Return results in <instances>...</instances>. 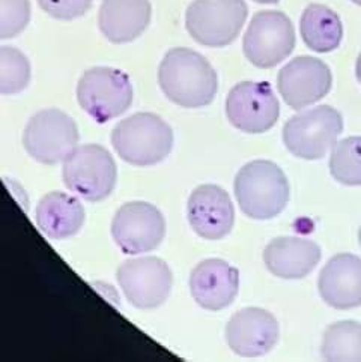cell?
<instances>
[{
  "label": "cell",
  "instance_id": "9c48e42d",
  "mask_svg": "<svg viewBox=\"0 0 361 362\" xmlns=\"http://www.w3.org/2000/svg\"><path fill=\"white\" fill-rule=\"evenodd\" d=\"M295 48L292 21L282 11H260L253 16L244 35L243 50L258 68L282 64Z\"/></svg>",
  "mask_w": 361,
  "mask_h": 362
},
{
  "label": "cell",
  "instance_id": "44dd1931",
  "mask_svg": "<svg viewBox=\"0 0 361 362\" xmlns=\"http://www.w3.org/2000/svg\"><path fill=\"white\" fill-rule=\"evenodd\" d=\"M299 33L304 44L316 53H330L339 48L343 38L340 17L325 5H309L299 18Z\"/></svg>",
  "mask_w": 361,
  "mask_h": 362
},
{
  "label": "cell",
  "instance_id": "e0dca14e",
  "mask_svg": "<svg viewBox=\"0 0 361 362\" xmlns=\"http://www.w3.org/2000/svg\"><path fill=\"white\" fill-rule=\"evenodd\" d=\"M319 295L337 310H351L361 305V259L342 252L331 257L318 279Z\"/></svg>",
  "mask_w": 361,
  "mask_h": 362
},
{
  "label": "cell",
  "instance_id": "277c9868",
  "mask_svg": "<svg viewBox=\"0 0 361 362\" xmlns=\"http://www.w3.org/2000/svg\"><path fill=\"white\" fill-rule=\"evenodd\" d=\"M343 131V117L331 105H318L292 116L283 127L286 149L301 160H321Z\"/></svg>",
  "mask_w": 361,
  "mask_h": 362
},
{
  "label": "cell",
  "instance_id": "484cf974",
  "mask_svg": "<svg viewBox=\"0 0 361 362\" xmlns=\"http://www.w3.org/2000/svg\"><path fill=\"white\" fill-rule=\"evenodd\" d=\"M93 0H38V5L50 17L69 21L86 14Z\"/></svg>",
  "mask_w": 361,
  "mask_h": 362
},
{
  "label": "cell",
  "instance_id": "ba28073f",
  "mask_svg": "<svg viewBox=\"0 0 361 362\" xmlns=\"http://www.w3.org/2000/svg\"><path fill=\"white\" fill-rule=\"evenodd\" d=\"M79 128L74 119L57 108L33 115L23 132V146L35 161L47 165L64 163L77 148Z\"/></svg>",
  "mask_w": 361,
  "mask_h": 362
},
{
  "label": "cell",
  "instance_id": "8fae6325",
  "mask_svg": "<svg viewBox=\"0 0 361 362\" xmlns=\"http://www.w3.org/2000/svg\"><path fill=\"white\" fill-rule=\"evenodd\" d=\"M226 116L236 129L262 134L277 124L280 104L270 83L241 81L227 95Z\"/></svg>",
  "mask_w": 361,
  "mask_h": 362
},
{
  "label": "cell",
  "instance_id": "7c38bea8",
  "mask_svg": "<svg viewBox=\"0 0 361 362\" xmlns=\"http://www.w3.org/2000/svg\"><path fill=\"white\" fill-rule=\"evenodd\" d=\"M166 235L161 211L147 202H128L112 221V236L125 255H143L159 247Z\"/></svg>",
  "mask_w": 361,
  "mask_h": 362
},
{
  "label": "cell",
  "instance_id": "4fadbf2b",
  "mask_svg": "<svg viewBox=\"0 0 361 362\" xmlns=\"http://www.w3.org/2000/svg\"><path fill=\"white\" fill-rule=\"evenodd\" d=\"M331 84L333 76L328 65L311 56L292 59L277 77V89L294 110H301L322 100L330 92Z\"/></svg>",
  "mask_w": 361,
  "mask_h": 362
},
{
  "label": "cell",
  "instance_id": "d6986e66",
  "mask_svg": "<svg viewBox=\"0 0 361 362\" xmlns=\"http://www.w3.org/2000/svg\"><path fill=\"white\" fill-rule=\"evenodd\" d=\"M151 14L149 0H103L100 30L113 44L132 42L148 29Z\"/></svg>",
  "mask_w": 361,
  "mask_h": 362
},
{
  "label": "cell",
  "instance_id": "3957f363",
  "mask_svg": "<svg viewBox=\"0 0 361 362\" xmlns=\"http://www.w3.org/2000/svg\"><path fill=\"white\" fill-rule=\"evenodd\" d=\"M112 144L125 163L148 167L164 161L173 148V131L154 113H136L112 131Z\"/></svg>",
  "mask_w": 361,
  "mask_h": 362
},
{
  "label": "cell",
  "instance_id": "5b68a950",
  "mask_svg": "<svg viewBox=\"0 0 361 362\" xmlns=\"http://www.w3.org/2000/svg\"><path fill=\"white\" fill-rule=\"evenodd\" d=\"M134 98L130 77L110 66H93L84 71L77 84L80 107L98 124L124 115Z\"/></svg>",
  "mask_w": 361,
  "mask_h": 362
},
{
  "label": "cell",
  "instance_id": "ac0fdd59",
  "mask_svg": "<svg viewBox=\"0 0 361 362\" xmlns=\"http://www.w3.org/2000/svg\"><path fill=\"white\" fill-rule=\"evenodd\" d=\"M321 247L306 238H275L263 250L267 269L283 280H301L321 262Z\"/></svg>",
  "mask_w": 361,
  "mask_h": 362
},
{
  "label": "cell",
  "instance_id": "7a4b0ae2",
  "mask_svg": "<svg viewBox=\"0 0 361 362\" xmlns=\"http://www.w3.org/2000/svg\"><path fill=\"white\" fill-rule=\"evenodd\" d=\"M235 197L248 218L273 220L282 214L291 197V187L282 168L273 161L256 160L239 168Z\"/></svg>",
  "mask_w": 361,
  "mask_h": 362
},
{
  "label": "cell",
  "instance_id": "5bb4252c",
  "mask_svg": "<svg viewBox=\"0 0 361 362\" xmlns=\"http://www.w3.org/2000/svg\"><path fill=\"white\" fill-rule=\"evenodd\" d=\"M279 322L270 311L259 307L236 311L226 327L229 349L243 358L267 355L279 341Z\"/></svg>",
  "mask_w": 361,
  "mask_h": 362
},
{
  "label": "cell",
  "instance_id": "7402d4cb",
  "mask_svg": "<svg viewBox=\"0 0 361 362\" xmlns=\"http://www.w3.org/2000/svg\"><path fill=\"white\" fill-rule=\"evenodd\" d=\"M321 354L327 361H361V323L342 320L330 325L322 337Z\"/></svg>",
  "mask_w": 361,
  "mask_h": 362
},
{
  "label": "cell",
  "instance_id": "603a6c76",
  "mask_svg": "<svg viewBox=\"0 0 361 362\" xmlns=\"http://www.w3.org/2000/svg\"><path fill=\"white\" fill-rule=\"evenodd\" d=\"M330 173L339 184L361 185V137H346L334 143L330 155Z\"/></svg>",
  "mask_w": 361,
  "mask_h": 362
},
{
  "label": "cell",
  "instance_id": "83f0119b",
  "mask_svg": "<svg viewBox=\"0 0 361 362\" xmlns=\"http://www.w3.org/2000/svg\"><path fill=\"white\" fill-rule=\"evenodd\" d=\"M253 2L262 4V5H274V4L279 2V0H253Z\"/></svg>",
  "mask_w": 361,
  "mask_h": 362
},
{
  "label": "cell",
  "instance_id": "52a82bcc",
  "mask_svg": "<svg viewBox=\"0 0 361 362\" xmlns=\"http://www.w3.org/2000/svg\"><path fill=\"white\" fill-rule=\"evenodd\" d=\"M248 16L244 0H195L185 14V28L205 47L232 44Z\"/></svg>",
  "mask_w": 361,
  "mask_h": 362
},
{
  "label": "cell",
  "instance_id": "8992f818",
  "mask_svg": "<svg viewBox=\"0 0 361 362\" xmlns=\"http://www.w3.org/2000/svg\"><path fill=\"white\" fill-rule=\"evenodd\" d=\"M62 177L67 188L88 202H101L112 194L118 167L112 153L100 144H81L64 161Z\"/></svg>",
  "mask_w": 361,
  "mask_h": 362
},
{
  "label": "cell",
  "instance_id": "f1b7e54d",
  "mask_svg": "<svg viewBox=\"0 0 361 362\" xmlns=\"http://www.w3.org/2000/svg\"><path fill=\"white\" fill-rule=\"evenodd\" d=\"M358 243H360V247H361V227H360V230H358Z\"/></svg>",
  "mask_w": 361,
  "mask_h": 362
},
{
  "label": "cell",
  "instance_id": "cb8c5ba5",
  "mask_svg": "<svg viewBox=\"0 0 361 362\" xmlns=\"http://www.w3.org/2000/svg\"><path fill=\"white\" fill-rule=\"evenodd\" d=\"M30 64L18 48L0 47V93L14 95L28 88Z\"/></svg>",
  "mask_w": 361,
  "mask_h": 362
},
{
  "label": "cell",
  "instance_id": "f546056e",
  "mask_svg": "<svg viewBox=\"0 0 361 362\" xmlns=\"http://www.w3.org/2000/svg\"><path fill=\"white\" fill-rule=\"evenodd\" d=\"M353 2H354L355 5H360V6H361V0H353Z\"/></svg>",
  "mask_w": 361,
  "mask_h": 362
},
{
  "label": "cell",
  "instance_id": "4316f807",
  "mask_svg": "<svg viewBox=\"0 0 361 362\" xmlns=\"http://www.w3.org/2000/svg\"><path fill=\"white\" fill-rule=\"evenodd\" d=\"M355 74H357V80H358V81H360V84H361V53H360V56H358V59H357Z\"/></svg>",
  "mask_w": 361,
  "mask_h": 362
},
{
  "label": "cell",
  "instance_id": "ffe728a7",
  "mask_svg": "<svg viewBox=\"0 0 361 362\" xmlns=\"http://www.w3.org/2000/svg\"><path fill=\"white\" fill-rule=\"evenodd\" d=\"M86 220L81 202L62 191H52L36 204L35 221L40 230L52 239H67L80 232Z\"/></svg>",
  "mask_w": 361,
  "mask_h": 362
},
{
  "label": "cell",
  "instance_id": "6da1fadb",
  "mask_svg": "<svg viewBox=\"0 0 361 362\" xmlns=\"http://www.w3.org/2000/svg\"><path fill=\"white\" fill-rule=\"evenodd\" d=\"M159 83L168 100L184 108H199L214 101L219 77L212 65L191 48L167 52L159 68Z\"/></svg>",
  "mask_w": 361,
  "mask_h": 362
},
{
  "label": "cell",
  "instance_id": "d4e9b609",
  "mask_svg": "<svg viewBox=\"0 0 361 362\" xmlns=\"http://www.w3.org/2000/svg\"><path fill=\"white\" fill-rule=\"evenodd\" d=\"M30 21L29 0H0V40L20 35Z\"/></svg>",
  "mask_w": 361,
  "mask_h": 362
},
{
  "label": "cell",
  "instance_id": "9a60e30c",
  "mask_svg": "<svg viewBox=\"0 0 361 362\" xmlns=\"http://www.w3.org/2000/svg\"><path fill=\"white\" fill-rule=\"evenodd\" d=\"M188 223L195 233L207 240H219L231 233L235 209L231 196L219 185H200L187 203Z\"/></svg>",
  "mask_w": 361,
  "mask_h": 362
},
{
  "label": "cell",
  "instance_id": "2e32d148",
  "mask_svg": "<svg viewBox=\"0 0 361 362\" xmlns=\"http://www.w3.org/2000/svg\"><path fill=\"white\" fill-rule=\"evenodd\" d=\"M239 291V271L222 259H205L190 275V292L196 303L210 311L231 305Z\"/></svg>",
  "mask_w": 361,
  "mask_h": 362
},
{
  "label": "cell",
  "instance_id": "30bf717a",
  "mask_svg": "<svg viewBox=\"0 0 361 362\" xmlns=\"http://www.w3.org/2000/svg\"><path fill=\"white\" fill-rule=\"evenodd\" d=\"M116 276L128 303L140 310L159 308L172 292V271L160 257L128 259L119 264Z\"/></svg>",
  "mask_w": 361,
  "mask_h": 362
}]
</instances>
